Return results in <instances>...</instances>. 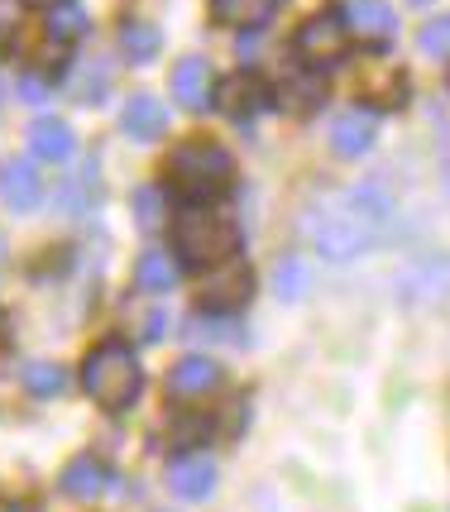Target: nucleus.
Masks as SVG:
<instances>
[{
	"label": "nucleus",
	"mask_w": 450,
	"mask_h": 512,
	"mask_svg": "<svg viewBox=\"0 0 450 512\" xmlns=\"http://www.w3.org/2000/svg\"><path fill=\"white\" fill-rule=\"evenodd\" d=\"M101 489H106V469H101V460L77 455V460L63 469V493H68V498H96Z\"/></svg>",
	"instance_id": "f3484780"
},
{
	"label": "nucleus",
	"mask_w": 450,
	"mask_h": 512,
	"mask_svg": "<svg viewBox=\"0 0 450 512\" xmlns=\"http://www.w3.org/2000/svg\"><path fill=\"white\" fill-rule=\"evenodd\" d=\"M82 383H87L91 402H101L106 412H120V407H130L139 398V388H144V374H139V359L130 355V345H120V340H106V345H96L82 364Z\"/></svg>",
	"instance_id": "f03ea898"
},
{
	"label": "nucleus",
	"mask_w": 450,
	"mask_h": 512,
	"mask_svg": "<svg viewBox=\"0 0 450 512\" xmlns=\"http://www.w3.org/2000/svg\"><path fill=\"white\" fill-rule=\"evenodd\" d=\"M216 383H221V369L206 355H182L178 364H173V374H168V388H173L178 398H206Z\"/></svg>",
	"instance_id": "ddd939ff"
},
{
	"label": "nucleus",
	"mask_w": 450,
	"mask_h": 512,
	"mask_svg": "<svg viewBox=\"0 0 450 512\" xmlns=\"http://www.w3.org/2000/svg\"><path fill=\"white\" fill-rule=\"evenodd\" d=\"M15 91H20V96L29 101V106H44V101H48V87L39 82V77H34V72H24L20 82H15Z\"/></svg>",
	"instance_id": "bb28decb"
},
{
	"label": "nucleus",
	"mask_w": 450,
	"mask_h": 512,
	"mask_svg": "<svg viewBox=\"0 0 450 512\" xmlns=\"http://www.w3.org/2000/svg\"><path fill=\"white\" fill-rule=\"evenodd\" d=\"M0 254H5V245H0Z\"/></svg>",
	"instance_id": "7c9ffc66"
},
{
	"label": "nucleus",
	"mask_w": 450,
	"mask_h": 512,
	"mask_svg": "<svg viewBox=\"0 0 450 512\" xmlns=\"http://www.w3.org/2000/svg\"><path fill=\"white\" fill-rule=\"evenodd\" d=\"M135 216L144 230H154V225L163 221V197H158V187H139L135 192Z\"/></svg>",
	"instance_id": "a878e982"
},
{
	"label": "nucleus",
	"mask_w": 450,
	"mask_h": 512,
	"mask_svg": "<svg viewBox=\"0 0 450 512\" xmlns=\"http://www.w3.org/2000/svg\"><path fill=\"white\" fill-rule=\"evenodd\" d=\"M173 283H178V264L163 254V249H149L144 259H139V288L149 292H173Z\"/></svg>",
	"instance_id": "6ab92c4d"
},
{
	"label": "nucleus",
	"mask_w": 450,
	"mask_h": 512,
	"mask_svg": "<svg viewBox=\"0 0 450 512\" xmlns=\"http://www.w3.org/2000/svg\"><path fill=\"white\" fill-rule=\"evenodd\" d=\"M24 388L39 393V398H58V393L68 388V374H63L58 364H29V369H24Z\"/></svg>",
	"instance_id": "4be33fe9"
},
{
	"label": "nucleus",
	"mask_w": 450,
	"mask_h": 512,
	"mask_svg": "<svg viewBox=\"0 0 450 512\" xmlns=\"http://www.w3.org/2000/svg\"><path fill=\"white\" fill-rule=\"evenodd\" d=\"M163 331H168V312H154L144 321V340H163Z\"/></svg>",
	"instance_id": "cd10ccee"
},
{
	"label": "nucleus",
	"mask_w": 450,
	"mask_h": 512,
	"mask_svg": "<svg viewBox=\"0 0 450 512\" xmlns=\"http://www.w3.org/2000/svg\"><path fill=\"white\" fill-rule=\"evenodd\" d=\"M168 489L178 493L182 503H202L216 489V460L206 450H192V455H178L168 465Z\"/></svg>",
	"instance_id": "0eeeda50"
},
{
	"label": "nucleus",
	"mask_w": 450,
	"mask_h": 512,
	"mask_svg": "<svg viewBox=\"0 0 450 512\" xmlns=\"http://www.w3.org/2000/svg\"><path fill=\"white\" fill-rule=\"evenodd\" d=\"M412 297H441L450 288V259H436V264H422L412 278L403 283Z\"/></svg>",
	"instance_id": "412c9836"
},
{
	"label": "nucleus",
	"mask_w": 450,
	"mask_h": 512,
	"mask_svg": "<svg viewBox=\"0 0 450 512\" xmlns=\"http://www.w3.org/2000/svg\"><path fill=\"white\" fill-rule=\"evenodd\" d=\"M24 5H48V10H53V5H63V0H24Z\"/></svg>",
	"instance_id": "c85d7f7f"
},
{
	"label": "nucleus",
	"mask_w": 450,
	"mask_h": 512,
	"mask_svg": "<svg viewBox=\"0 0 450 512\" xmlns=\"http://www.w3.org/2000/svg\"><path fill=\"white\" fill-rule=\"evenodd\" d=\"M120 130L130 134V139H158V134L168 130V106L158 96H149V91H135L125 101V111H120Z\"/></svg>",
	"instance_id": "9b49d317"
},
{
	"label": "nucleus",
	"mask_w": 450,
	"mask_h": 512,
	"mask_svg": "<svg viewBox=\"0 0 450 512\" xmlns=\"http://www.w3.org/2000/svg\"><path fill=\"white\" fill-rule=\"evenodd\" d=\"M44 197V182H39V168L29 158H0V201L10 211H34Z\"/></svg>",
	"instance_id": "1a4fd4ad"
},
{
	"label": "nucleus",
	"mask_w": 450,
	"mask_h": 512,
	"mask_svg": "<svg viewBox=\"0 0 450 512\" xmlns=\"http://www.w3.org/2000/svg\"><path fill=\"white\" fill-rule=\"evenodd\" d=\"M374 134H379V115L355 106V111L336 115V125H331V149H336V158H364L374 149Z\"/></svg>",
	"instance_id": "9d476101"
},
{
	"label": "nucleus",
	"mask_w": 450,
	"mask_h": 512,
	"mask_svg": "<svg viewBox=\"0 0 450 512\" xmlns=\"http://www.w3.org/2000/svg\"><path fill=\"white\" fill-rule=\"evenodd\" d=\"M173 254L182 264L206 273V268H216L240 254V225L216 216V211H206V206H187L173 221Z\"/></svg>",
	"instance_id": "f257e3e1"
},
{
	"label": "nucleus",
	"mask_w": 450,
	"mask_h": 512,
	"mask_svg": "<svg viewBox=\"0 0 450 512\" xmlns=\"http://www.w3.org/2000/svg\"><path fill=\"white\" fill-rule=\"evenodd\" d=\"M316 101H321V87H316V82H283V91H278V106H288V111L293 115H307L316 106Z\"/></svg>",
	"instance_id": "393cba45"
},
{
	"label": "nucleus",
	"mask_w": 450,
	"mask_h": 512,
	"mask_svg": "<svg viewBox=\"0 0 450 512\" xmlns=\"http://www.w3.org/2000/svg\"><path fill=\"white\" fill-rule=\"evenodd\" d=\"M273 10H278V0H211V15L235 29H259L273 20Z\"/></svg>",
	"instance_id": "dca6fc26"
},
{
	"label": "nucleus",
	"mask_w": 450,
	"mask_h": 512,
	"mask_svg": "<svg viewBox=\"0 0 450 512\" xmlns=\"http://www.w3.org/2000/svg\"><path fill=\"white\" fill-rule=\"evenodd\" d=\"M302 288H307V264L302 259H278V268H273V292L278 297H302Z\"/></svg>",
	"instance_id": "5701e85b"
},
{
	"label": "nucleus",
	"mask_w": 450,
	"mask_h": 512,
	"mask_svg": "<svg viewBox=\"0 0 450 512\" xmlns=\"http://www.w3.org/2000/svg\"><path fill=\"white\" fill-rule=\"evenodd\" d=\"M230 173H235L230 149L211 144V139H187V144H178V149L168 154V178H173V187L187 192V197L221 192L225 182H230Z\"/></svg>",
	"instance_id": "20e7f679"
},
{
	"label": "nucleus",
	"mask_w": 450,
	"mask_h": 512,
	"mask_svg": "<svg viewBox=\"0 0 450 512\" xmlns=\"http://www.w3.org/2000/svg\"><path fill=\"white\" fill-rule=\"evenodd\" d=\"M412 5H431V0H412Z\"/></svg>",
	"instance_id": "c756f323"
},
{
	"label": "nucleus",
	"mask_w": 450,
	"mask_h": 512,
	"mask_svg": "<svg viewBox=\"0 0 450 512\" xmlns=\"http://www.w3.org/2000/svg\"><path fill=\"white\" fill-rule=\"evenodd\" d=\"M82 29H87V15H82V5H53L48 10V48H68L72 39H82Z\"/></svg>",
	"instance_id": "a211bd4d"
},
{
	"label": "nucleus",
	"mask_w": 450,
	"mask_h": 512,
	"mask_svg": "<svg viewBox=\"0 0 450 512\" xmlns=\"http://www.w3.org/2000/svg\"><path fill=\"white\" fill-rule=\"evenodd\" d=\"M307 235H312V245L321 249V259H331V264H350V259H360L364 249L379 240V230L364 221L345 197L316 206L312 216H307Z\"/></svg>",
	"instance_id": "7ed1b4c3"
},
{
	"label": "nucleus",
	"mask_w": 450,
	"mask_h": 512,
	"mask_svg": "<svg viewBox=\"0 0 450 512\" xmlns=\"http://www.w3.org/2000/svg\"><path fill=\"white\" fill-rule=\"evenodd\" d=\"M350 39H355V34H350L345 15H336V10H321V15H312V20L297 29V53H302L312 67H336V63H345Z\"/></svg>",
	"instance_id": "39448f33"
},
{
	"label": "nucleus",
	"mask_w": 450,
	"mask_h": 512,
	"mask_svg": "<svg viewBox=\"0 0 450 512\" xmlns=\"http://www.w3.org/2000/svg\"><path fill=\"white\" fill-rule=\"evenodd\" d=\"M173 96H178L187 111H206L211 106V67L202 58H182L173 67Z\"/></svg>",
	"instance_id": "4468645a"
},
{
	"label": "nucleus",
	"mask_w": 450,
	"mask_h": 512,
	"mask_svg": "<svg viewBox=\"0 0 450 512\" xmlns=\"http://www.w3.org/2000/svg\"><path fill=\"white\" fill-rule=\"evenodd\" d=\"M340 15H345L350 34H355L360 44H388V39L398 34V15H393L388 0H345Z\"/></svg>",
	"instance_id": "6e6552de"
},
{
	"label": "nucleus",
	"mask_w": 450,
	"mask_h": 512,
	"mask_svg": "<svg viewBox=\"0 0 450 512\" xmlns=\"http://www.w3.org/2000/svg\"><path fill=\"white\" fill-rule=\"evenodd\" d=\"M249 292H254V273H249V264L235 254V259H225V264L206 268L202 273V288H197V297H202L206 312H240L249 302Z\"/></svg>",
	"instance_id": "423d86ee"
},
{
	"label": "nucleus",
	"mask_w": 450,
	"mask_h": 512,
	"mask_svg": "<svg viewBox=\"0 0 450 512\" xmlns=\"http://www.w3.org/2000/svg\"><path fill=\"white\" fill-rule=\"evenodd\" d=\"M417 48H422L427 58H450V15H441V20H427V24H422V34H417Z\"/></svg>",
	"instance_id": "b1692460"
},
{
	"label": "nucleus",
	"mask_w": 450,
	"mask_h": 512,
	"mask_svg": "<svg viewBox=\"0 0 450 512\" xmlns=\"http://www.w3.org/2000/svg\"><path fill=\"white\" fill-rule=\"evenodd\" d=\"M216 106H221L225 115H235V120H245V115L269 106V91H264V82H259L254 72H235V77L216 91Z\"/></svg>",
	"instance_id": "f8f14e48"
},
{
	"label": "nucleus",
	"mask_w": 450,
	"mask_h": 512,
	"mask_svg": "<svg viewBox=\"0 0 450 512\" xmlns=\"http://www.w3.org/2000/svg\"><path fill=\"white\" fill-rule=\"evenodd\" d=\"M29 144H34V154L39 158H53V163H63L72 158V125L68 120H53V115H39L34 125H29Z\"/></svg>",
	"instance_id": "2eb2a0df"
},
{
	"label": "nucleus",
	"mask_w": 450,
	"mask_h": 512,
	"mask_svg": "<svg viewBox=\"0 0 450 512\" xmlns=\"http://www.w3.org/2000/svg\"><path fill=\"white\" fill-rule=\"evenodd\" d=\"M120 48H125V58L130 63H149L158 53V29L144 20H130L125 29H120Z\"/></svg>",
	"instance_id": "aec40b11"
}]
</instances>
